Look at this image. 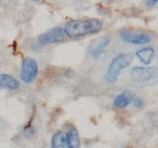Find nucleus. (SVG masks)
<instances>
[{"label": "nucleus", "mask_w": 158, "mask_h": 148, "mask_svg": "<svg viewBox=\"0 0 158 148\" xmlns=\"http://www.w3.org/2000/svg\"><path fill=\"white\" fill-rule=\"evenodd\" d=\"M132 104L136 109H142L144 104H143V101L141 98H138V97H133V100H132Z\"/></svg>", "instance_id": "13"}, {"label": "nucleus", "mask_w": 158, "mask_h": 148, "mask_svg": "<svg viewBox=\"0 0 158 148\" xmlns=\"http://www.w3.org/2000/svg\"><path fill=\"white\" fill-rule=\"evenodd\" d=\"M103 22L97 18L74 19L68 21L63 28L65 37L77 39L88 35H94L102 30Z\"/></svg>", "instance_id": "1"}, {"label": "nucleus", "mask_w": 158, "mask_h": 148, "mask_svg": "<svg viewBox=\"0 0 158 148\" xmlns=\"http://www.w3.org/2000/svg\"><path fill=\"white\" fill-rule=\"evenodd\" d=\"M135 56L138 58L142 64L144 65H148L150 64L153 59H154L155 56V49L151 47H142L140 49L135 52Z\"/></svg>", "instance_id": "9"}, {"label": "nucleus", "mask_w": 158, "mask_h": 148, "mask_svg": "<svg viewBox=\"0 0 158 148\" xmlns=\"http://www.w3.org/2000/svg\"><path fill=\"white\" fill-rule=\"evenodd\" d=\"M39 74V64L35 58L27 57L22 61L21 65V80L26 84H31L37 79Z\"/></svg>", "instance_id": "3"}, {"label": "nucleus", "mask_w": 158, "mask_h": 148, "mask_svg": "<svg viewBox=\"0 0 158 148\" xmlns=\"http://www.w3.org/2000/svg\"><path fill=\"white\" fill-rule=\"evenodd\" d=\"M52 148H69L66 132L62 130L56 131L52 137Z\"/></svg>", "instance_id": "10"}, {"label": "nucleus", "mask_w": 158, "mask_h": 148, "mask_svg": "<svg viewBox=\"0 0 158 148\" xmlns=\"http://www.w3.org/2000/svg\"><path fill=\"white\" fill-rule=\"evenodd\" d=\"M121 38L125 43L131 44H145L151 41V37L147 33H132L127 30H123L121 31Z\"/></svg>", "instance_id": "6"}, {"label": "nucleus", "mask_w": 158, "mask_h": 148, "mask_svg": "<svg viewBox=\"0 0 158 148\" xmlns=\"http://www.w3.org/2000/svg\"><path fill=\"white\" fill-rule=\"evenodd\" d=\"M111 43V39L110 37H103L101 38L99 41L96 43V44H94V46L90 48V51H89V54L93 57V58H98L100 57L103 52L105 51V49L109 47V44Z\"/></svg>", "instance_id": "7"}, {"label": "nucleus", "mask_w": 158, "mask_h": 148, "mask_svg": "<svg viewBox=\"0 0 158 148\" xmlns=\"http://www.w3.org/2000/svg\"><path fill=\"white\" fill-rule=\"evenodd\" d=\"M133 100V96L128 92H123L116 96L114 99V106L120 109L127 108L128 105H131Z\"/></svg>", "instance_id": "11"}, {"label": "nucleus", "mask_w": 158, "mask_h": 148, "mask_svg": "<svg viewBox=\"0 0 158 148\" xmlns=\"http://www.w3.org/2000/svg\"><path fill=\"white\" fill-rule=\"evenodd\" d=\"M20 87L19 80L7 73H0V89L5 90H17Z\"/></svg>", "instance_id": "8"}, {"label": "nucleus", "mask_w": 158, "mask_h": 148, "mask_svg": "<svg viewBox=\"0 0 158 148\" xmlns=\"http://www.w3.org/2000/svg\"><path fill=\"white\" fill-rule=\"evenodd\" d=\"M131 61H132V57L130 54L121 53L116 56L108 65L107 71L105 74L106 81L110 84L116 83L118 79L121 72L123 69H126L127 67L130 66Z\"/></svg>", "instance_id": "2"}, {"label": "nucleus", "mask_w": 158, "mask_h": 148, "mask_svg": "<svg viewBox=\"0 0 158 148\" xmlns=\"http://www.w3.org/2000/svg\"><path fill=\"white\" fill-rule=\"evenodd\" d=\"M66 136H67L69 148H81L80 136H79V132L76 127L70 128L66 132Z\"/></svg>", "instance_id": "12"}, {"label": "nucleus", "mask_w": 158, "mask_h": 148, "mask_svg": "<svg viewBox=\"0 0 158 148\" xmlns=\"http://www.w3.org/2000/svg\"><path fill=\"white\" fill-rule=\"evenodd\" d=\"M64 39H65V34H64L63 28H53L40 35L38 37V44L41 47H46L48 44L61 43L64 41Z\"/></svg>", "instance_id": "4"}, {"label": "nucleus", "mask_w": 158, "mask_h": 148, "mask_svg": "<svg viewBox=\"0 0 158 148\" xmlns=\"http://www.w3.org/2000/svg\"><path fill=\"white\" fill-rule=\"evenodd\" d=\"M145 4L147 5V6H152V5H155V4H157V0H153V1H146L145 2Z\"/></svg>", "instance_id": "14"}, {"label": "nucleus", "mask_w": 158, "mask_h": 148, "mask_svg": "<svg viewBox=\"0 0 158 148\" xmlns=\"http://www.w3.org/2000/svg\"><path fill=\"white\" fill-rule=\"evenodd\" d=\"M130 74L137 82H147L157 78V68L155 66H135L131 69Z\"/></svg>", "instance_id": "5"}]
</instances>
